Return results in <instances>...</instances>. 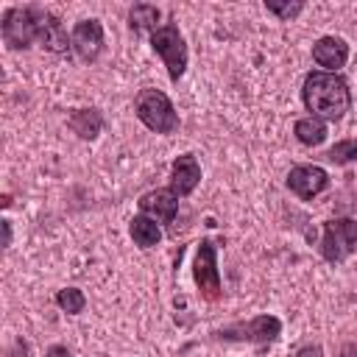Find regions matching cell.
Segmentation results:
<instances>
[{
	"label": "cell",
	"instance_id": "cell-12",
	"mask_svg": "<svg viewBox=\"0 0 357 357\" xmlns=\"http://www.w3.org/2000/svg\"><path fill=\"white\" fill-rule=\"evenodd\" d=\"M201 184V165L192 153H181L173 159L170 165V190L178 195V198H187L195 192V187Z\"/></svg>",
	"mask_w": 357,
	"mask_h": 357
},
{
	"label": "cell",
	"instance_id": "cell-6",
	"mask_svg": "<svg viewBox=\"0 0 357 357\" xmlns=\"http://www.w3.org/2000/svg\"><path fill=\"white\" fill-rule=\"evenodd\" d=\"M318 251L329 265H343L357 251V220L354 218H329V220H324Z\"/></svg>",
	"mask_w": 357,
	"mask_h": 357
},
{
	"label": "cell",
	"instance_id": "cell-15",
	"mask_svg": "<svg viewBox=\"0 0 357 357\" xmlns=\"http://www.w3.org/2000/svg\"><path fill=\"white\" fill-rule=\"evenodd\" d=\"M128 234H131L134 245L142 248V251H148V248H153V245L162 243V226H159L153 218L142 215V212L131 218V223H128Z\"/></svg>",
	"mask_w": 357,
	"mask_h": 357
},
{
	"label": "cell",
	"instance_id": "cell-22",
	"mask_svg": "<svg viewBox=\"0 0 357 357\" xmlns=\"http://www.w3.org/2000/svg\"><path fill=\"white\" fill-rule=\"evenodd\" d=\"M45 357H73V351H70L67 346H61V343H53V346L45 351Z\"/></svg>",
	"mask_w": 357,
	"mask_h": 357
},
{
	"label": "cell",
	"instance_id": "cell-16",
	"mask_svg": "<svg viewBox=\"0 0 357 357\" xmlns=\"http://www.w3.org/2000/svg\"><path fill=\"white\" fill-rule=\"evenodd\" d=\"M293 134H296V139H298L304 148H318V145H324L329 128H326L324 120L307 114V117H298V120L293 123Z\"/></svg>",
	"mask_w": 357,
	"mask_h": 357
},
{
	"label": "cell",
	"instance_id": "cell-2",
	"mask_svg": "<svg viewBox=\"0 0 357 357\" xmlns=\"http://www.w3.org/2000/svg\"><path fill=\"white\" fill-rule=\"evenodd\" d=\"M47 8L42 6H8L0 17V36L8 50H28L39 45Z\"/></svg>",
	"mask_w": 357,
	"mask_h": 357
},
{
	"label": "cell",
	"instance_id": "cell-14",
	"mask_svg": "<svg viewBox=\"0 0 357 357\" xmlns=\"http://www.w3.org/2000/svg\"><path fill=\"white\" fill-rule=\"evenodd\" d=\"M67 128L81 139H98V134L103 131V114L92 106L89 109H70Z\"/></svg>",
	"mask_w": 357,
	"mask_h": 357
},
{
	"label": "cell",
	"instance_id": "cell-8",
	"mask_svg": "<svg viewBox=\"0 0 357 357\" xmlns=\"http://www.w3.org/2000/svg\"><path fill=\"white\" fill-rule=\"evenodd\" d=\"M70 39H73V53L84 61V64H92L100 59L103 47H106V33H103V22L98 17H89V20H78L70 31Z\"/></svg>",
	"mask_w": 357,
	"mask_h": 357
},
{
	"label": "cell",
	"instance_id": "cell-23",
	"mask_svg": "<svg viewBox=\"0 0 357 357\" xmlns=\"http://www.w3.org/2000/svg\"><path fill=\"white\" fill-rule=\"evenodd\" d=\"M8 357H28V343L20 337L17 343H14V349H11V354Z\"/></svg>",
	"mask_w": 357,
	"mask_h": 357
},
{
	"label": "cell",
	"instance_id": "cell-1",
	"mask_svg": "<svg viewBox=\"0 0 357 357\" xmlns=\"http://www.w3.org/2000/svg\"><path fill=\"white\" fill-rule=\"evenodd\" d=\"M301 103L310 112V117L337 123L351 109V86L340 73L310 70L301 81Z\"/></svg>",
	"mask_w": 357,
	"mask_h": 357
},
{
	"label": "cell",
	"instance_id": "cell-18",
	"mask_svg": "<svg viewBox=\"0 0 357 357\" xmlns=\"http://www.w3.org/2000/svg\"><path fill=\"white\" fill-rule=\"evenodd\" d=\"M321 159H326L332 165H351V162H357V137H349V139L335 142L332 148H326L321 153Z\"/></svg>",
	"mask_w": 357,
	"mask_h": 357
},
{
	"label": "cell",
	"instance_id": "cell-19",
	"mask_svg": "<svg viewBox=\"0 0 357 357\" xmlns=\"http://www.w3.org/2000/svg\"><path fill=\"white\" fill-rule=\"evenodd\" d=\"M56 304H59V310L67 312V315H81L84 307H86V296H84V290H78V287H61V290L56 293Z\"/></svg>",
	"mask_w": 357,
	"mask_h": 357
},
{
	"label": "cell",
	"instance_id": "cell-3",
	"mask_svg": "<svg viewBox=\"0 0 357 357\" xmlns=\"http://www.w3.org/2000/svg\"><path fill=\"white\" fill-rule=\"evenodd\" d=\"M134 114L137 120L153 131V134H176L181 120H178V112L173 106V100L162 92V89H153V86H145L137 92L134 98Z\"/></svg>",
	"mask_w": 357,
	"mask_h": 357
},
{
	"label": "cell",
	"instance_id": "cell-20",
	"mask_svg": "<svg viewBox=\"0 0 357 357\" xmlns=\"http://www.w3.org/2000/svg\"><path fill=\"white\" fill-rule=\"evenodd\" d=\"M265 11L268 14H273L276 20H282V22H290V20H296L301 11H304V3L301 0H296V3H279V0H265Z\"/></svg>",
	"mask_w": 357,
	"mask_h": 357
},
{
	"label": "cell",
	"instance_id": "cell-24",
	"mask_svg": "<svg viewBox=\"0 0 357 357\" xmlns=\"http://www.w3.org/2000/svg\"><path fill=\"white\" fill-rule=\"evenodd\" d=\"M0 226H3V245L8 248V245H11V220H8V218H3V220H0Z\"/></svg>",
	"mask_w": 357,
	"mask_h": 357
},
{
	"label": "cell",
	"instance_id": "cell-21",
	"mask_svg": "<svg viewBox=\"0 0 357 357\" xmlns=\"http://www.w3.org/2000/svg\"><path fill=\"white\" fill-rule=\"evenodd\" d=\"M296 357H321V346L318 343H307L296 351Z\"/></svg>",
	"mask_w": 357,
	"mask_h": 357
},
{
	"label": "cell",
	"instance_id": "cell-7",
	"mask_svg": "<svg viewBox=\"0 0 357 357\" xmlns=\"http://www.w3.org/2000/svg\"><path fill=\"white\" fill-rule=\"evenodd\" d=\"M192 279L198 284V293L204 301H220L223 284H220V271H218V245L204 237L195 248L192 257Z\"/></svg>",
	"mask_w": 357,
	"mask_h": 357
},
{
	"label": "cell",
	"instance_id": "cell-10",
	"mask_svg": "<svg viewBox=\"0 0 357 357\" xmlns=\"http://www.w3.org/2000/svg\"><path fill=\"white\" fill-rule=\"evenodd\" d=\"M178 195L170 190V187H156V190H148V192H142L139 198H137V206H139V212L142 215H148V218H153L156 223H162V226H173L176 223V215H178Z\"/></svg>",
	"mask_w": 357,
	"mask_h": 357
},
{
	"label": "cell",
	"instance_id": "cell-9",
	"mask_svg": "<svg viewBox=\"0 0 357 357\" xmlns=\"http://www.w3.org/2000/svg\"><path fill=\"white\" fill-rule=\"evenodd\" d=\"M284 184L296 198L312 201L329 187V173L321 165H296V167H290Z\"/></svg>",
	"mask_w": 357,
	"mask_h": 357
},
{
	"label": "cell",
	"instance_id": "cell-11",
	"mask_svg": "<svg viewBox=\"0 0 357 357\" xmlns=\"http://www.w3.org/2000/svg\"><path fill=\"white\" fill-rule=\"evenodd\" d=\"M312 61L324 73H340L349 61V42L343 36H335V33L315 39L312 42Z\"/></svg>",
	"mask_w": 357,
	"mask_h": 357
},
{
	"label": "cell",
	"instance_id": "cell-4",
	"mask_svg": "<svg viewBox=\"0 0 357 357\" xmlns=\"http://www.w3.org/2000/svg\"><path fill=\"white\" fill-rule=\"evenodd\" d=\"M151 47L153 53L162 59V64L167 67V78L173 84L181 81V75L187 73L190 64V50H187V39L178 31V22H162L153 33H151Z\"/></svg>",
	"mask_w": 357,
	"mask_h": 357
},
{
	"label": "cell",
	"instance_id": "cell-13",
	"mask_svg": "<svg viewBox=\"0 0 357 357\" xmlns=\"http://www.w3.org/2000/svg\"><path fill=\"white\" fill-rule=\"evenodd\" d=\"M39 47L53 53V56H67L73 50V39H70L67 28L61 25V20L53 11H47V17H45V25H42V33H39Z\"/></svg>",
	"mask_w": 357,
	"mask_h": 357
},
{
	"label": "cell",
	"instance_id": "cell-17",
	"mask_svg": "<svg viewBox=\"0 0 357 357\" xmlns=\"http://www.w3.org/2000/svg\"><path fill=\"white\" fill-rule=\"evenodd\" d=\"M159 17H162L159 6H153V3H134L128 8V28L134 33H142V31L153 33L159 28Z\"/></svg>",
	"mask_w": 357,
	"mask_h": 357
},
{
	"label": "cell",
	"instance_id": "cell-5",
	"mask_svg": "<svg viewBox=\"0 0 357 357\" xmlns=\"http://www.w3.org/2000/svg\"><path fill=\"white\" fill-rule=\"evenodd\" d=\"M218 340L223 343H254V346H268V343H276L279 335H282V321L271 312H262V315H254L248 321H234L229 326H220L212 332Z\"/></svg>",
	"mask_w": 357,
	"mask_h": 357
}]
</instances>
